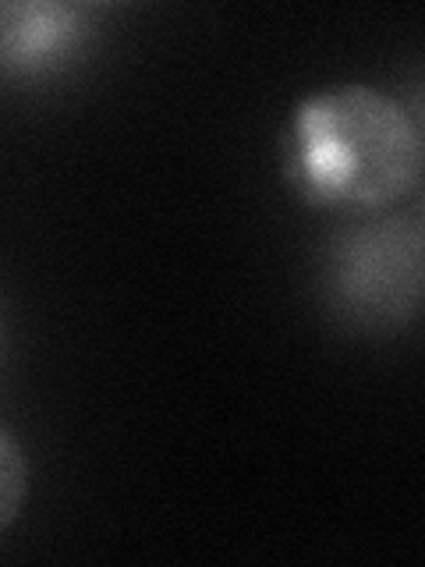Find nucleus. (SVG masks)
<instances>
[{"instance_id":"2","label":"nucleus","mask_w":425,"mask_h":567,"mask_svg":"<svg viewBox=\"0 0 425 567\" xmlns=\"http://www.w3.org/2000/svg\"><path fill=\"white\" fill-rule=\"evenodd\" d=\"M326 291L344 316L369 327L412 319L422 301L418 217H383L336 238L326 259Z\"/></svg>"},{"instance_id":"1","label":"nucleus","mask_w":425,"mask_h":567,"mask_svg":"<svg viewBox=\"0 0 425 567\" xmlns=\"http://www.w3.org/2000/svg\"><path fill=\"white\" fill-rule=\"evenodd\" d=\"M418 114L372 85H336L298 100L283 135V174L315 209H394L422 185Z\"/></svg>"},{"instance_id":"3","label":"nucleus","mask_w":425,"mask_h":567,"mask_svg":"<svg viewBox=\"0 0 425 567\" xmlns=\"http://www.w3.org/2000/svg\"><path fill=\"white\" fill-rule=\"evenodd\" d=\"M93 8L68 0H18L0 4V71L46 75L85 47Z\"/></svg>"},{"instance_id":"4","label":"nucleus","mask_w":425,"mask_h":567,"mask_svg":"<svg viewBox=\"0 0 425 567\" xmlns=\"http://www.w3.org/2000/svg\"><path fill=\"white\" fill-rule=\"evenodd\" d=\"M29 501V457L18 436L0 422V532H8Z\"/></svg>"}]
</instances>
